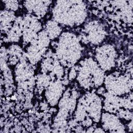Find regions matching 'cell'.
<instances>
[{
  "instance_id": "1",
  "label": "cell",
  "mask_w": 133,
  "mask_h": 133,
  "mask_svg": "<svg viewBox=\"0 0 133 133\" xmlns=\"http://www.w3.org/2000/svg\"><path fill=\"white\" fill-rule=\"evenodd\" d=\"M52 19L61 26L76 27L82 24L88 16L87 5L78 0L57 1L52 10Z\"/></svg>"
},
{
  "instance_id": "2",
  "label": "cell",
  "mask_w": 133,
  "mask_h": 133,
  "mask_svg": "<svg viewBox=\"0 0 133 133\" xmlns=\"http://www.w3.org/2000/svg\"><path fill=\"white\" fill-rule=\"evenodd\" d=\"M83 50L78 36L66 31L62 32L58 37L55 55L63 66L71 68L81 59Z\"/></svg>"
},
{
  "instance_id": "3",
  "label": "cell",
  "mask_w": 133,
  "mask_h": 133,
  "mask_svg": "<svg viewBox=\"0 0 133 133\" xmlns=\"http://www.w3.org/2000/svg\"><path fill=\"white\" fill-rule=\"evenodd\" d=\"M77 67L76 79L79 86L86 90L99 88L104 83V72L95 59L87 58L81 60Z\"/></svg>"
},
{
  "instance_id": "4",
  "label": "cell",
  "mask_w": 133,
  "mask_h": 133,
  "mask_svg": "<svg viewBox=\"0 0 133 133\" xmlns=\"http://www.w3.org/2000/svg\"><path fill=\"white\" fill-rule=\"evenodd\" d=\"M78 93L75 90L67 89L64 91L58 102V112L54 119L53 127L57 131H63L68 125L67 121L75 110Z\"/></svg>"
},
{
  "instance_id": "5",
  "label": "cell",
  "mask_w": 133,
  "mask_h": 133,
  "mask_svg": "<svg viewBox=\"0 0 133 133\" xmlns=\"http://www.w3.org/2000/svg\"><path fill=\"white\" fill-rule=\"evenodd\" d=\"M103 84L107 92L113 95L122 96L132 91V75L122 74L115 72L105 76Z\"/></svg>"
},
{
  "instance_id": "6",
  "label": "cell",
  "mask_w": 133,
  "mask_h": 133,
  "mask_svg": "<svg viewBox=\"0 0 133 133\" xmlns=\"http://www.w3.org/2000/svg\"><path fill=\"white\" fill-rule=\"evenodd\" d=\"M33 65L27 60L26 56L23 57L16 65L15 68V80L18 84V89L21 91H29L33 89L36 84V78L34 76Z\"/></svg>"
},
{
  "instance_id": "7",
  "label": "cell",
  "mask_w": 133,
  "mask_h": 133,
  "mask_svg": "<svg viewBox=\"0 0 133 133\" xmlns=\"http://www.w3.org/2000/svg\"><path fill=\"white\" fill-rule=\"evenodd\" d=\"M50 39L45 30L41 31L37 37L32 40L25 50L28 61L33 65L42 60L50 44Z\"/></svg>"
},
{
  "instance_id": "8",
  "label": "cell",
  "mask_w": 133,
  "mask_h": 133,
  "mask_svg": "<svg viewBox=\"0 0 133 133\" xmlns=\"http://www.w3.org/2000/svg\"><path fill=\"white\" fill-rule=\"evenodd\" d=\"M107 32L104 26L98 20H91L87 22L84 26L83 33L78 36L81 42L84 44H90L94 46H99L104 41Z\"/></svg>"
},
{
  "instance_id": "9",
  "label": "cell",
  "mask_w": 133,
  "mask_h": 133,
  "mask_svg": "<svg viewBox=\"0 0 133 133\" xmlns=\"http://www.w3.org/2000/svg\"><path fill=\"white\" fill-rule=\"evenodd\" d=\"M78 102L94 122L98 123L100 121L103 103L101 98L97 94L88 92L78 100Z\"/></svg>"
},
{
  "instance_id": "10",
  "label": "cell",
  "mask_w": 133,
  "mask_h": 133,
  "mask_svg": "<svg viewBox=\"0 0 133 133\" xmlns=\"http://www.w3.org/2000/svg\"><path fill=\"white\" fill-rule=\"evenodd\" d=\"M115 47L110 44L98 46L95 50V60L104 71H109L115 67L117 58Z\"/></svg>"
},
{
  "instance_id": "11",
  "label": "cell",
  "mask_w": 133,
  "mask_h": 133,
  "mask_svg": "<svg viewBox=\"0 0 133 133\" xmlns=\"http://www.w3.org/2000/svg\"><path fill=\"white\" fill-rule=\"evenodd\" d=\"M21 26L24 46L28 45L35 38L38 33L42 30V25L39 19L30 14H27L22 17Z\"/></svg>"
},
{
  "instance_id": "12",
  "label": "cell",
  "mask_w": 133,
  "mask_h": 133,
  "mask_svg": "<svg viewBox=\"0 0 133 133\" xmlns=\"http://www.w3.org/2000/svg\"><path fill=\"white\" fill-rule=\"evenodd\" d=\"M100 121L101 126L105 132H124L125 126L115 114L108 112H102Z\"/></svg>"
},
{
  "instance_id": "13",
  "label": "cell",
  "mask_w": 133,
  "mask_h": 133,
  "mask_svg": "<svg viewBox=\"0 0 133 133\" xmlns=\"http://www.w3.org/2000/svg\"><path fill=\"white\" fill-rule=\"evenodd\" d=\"M64 91L65 86L61 80L52 81L45 91V96L47 103L51 107L58 104Z\"/></svg>"
},
{
  "instance_id": "14",
  "label": "cell",
  "mask_w": 133,
  "mask_h": 133,
  "mask_svg": "<svg viewBox=\"0 0 133 133\" xmlns=\"http://www.w3.org/2000/svg\"><path fill=\"white\" fill-rule=\"evenodd\" d=\"M51 3V1H25L23 5L28 14L39 19L46 15Z\"/></svg>"
},
{
  "instance_id": "15",
  "label": "cell",
  "mask_w": 133,
  "mask_h": 133,
  "mask_svg": "<svg viewBox=\"0 0 133 133\" xmlns=\"http://www.w3.org/2000/svg\"><path fill=\"white\" fill-rule=\"evenodd\" d=\"M16 18L14 11L5 9L1 10L0 28L2 34H6L11 28Z\"/></svg>"
},
{
  "instance_id": "16",
  "label": "cell",
  "mask_w": 133,
  "mask_h": 133,
  "mask_svg": "<svg viewBox=\"0 0 133 133\" xmlns=\"http://www.w3.org/2000/svg\"><path fill=\"white\" fill-rule=\"evenodd\" d=\"M22 17H17L11 28L6 34L4 38V42L17 43L22 37V30L21 26V21Z\"/></svg>"
},
{
  "instance_id": "17",
  "label": "cell",
  "mask_w": 133,
  "mask_h": 133,
  "mask_svg": "<svg viewBox=\"0 0 133 133\" xmlns=\"http://www.w3.org/2000/svg\"><path fill=\"white\" fill-rule=\"evenodd\" d=\"M7 51L8 56V63L11 65H17L25 56V52L18 45L12 44L7 49Z\"/></svg>"
},
{
  "instance_id": "18",
  "label": "cell",
  "mask_w": 133,
  "mask_h": 133,
  "mask_svg": "<svg viewBox=\"0 0 133 133\" xmlns=\"http://www.w3.org/2000/svg\"><path fill=\"white\" fill-rule=\"evenodd\" d=\"M44 30L50 40H54L58 38L62 33V26L52 19L46 22Z\"/></svg>"
},
{
  "instance_id": "19",
  "label": "cell",
  "mask_w": 133,
  "mask_h": 133,
  "mask_svg": "<svg viewBox=\"0 0 133 133\" xmlns=\"http://www.w3.org/2000/svg\"><path fill=\"white\" fill-rule=\"evenodd\" d=\"M35 78L37 87L42 90L43 89H46L50 84V82L52 81L49 75L42 73L38 74Z\"/></svg>"
},
{
  "instance_id": "20",
  "label": "cell",
  "mask_w": 133,
  "mask_h": 133,
  "mask_svg": "<svg viewBox=\"0 0 133 133\" xmlns=\"http://www.w3.org/2000/svg\"><path fill=\"white\" fill-rule=\"evenodd\" d=\"M4 4L5 9L12 11L17 10L19 7V2L18 1H2Z\"/></svg>"
},
{
  "instance_id": "21",
  "label": "cell",
  "mask_w": 133,
  "mask_h": 133,
  "mask_svg": "<svg viewBox=\"0 0 133 133\" xmlns=\"http://www.w3.org/2000/svg\"><path fill=\"white\" fill-rule=\"evenodd\" d=\"M77 65H74L71 67V69L69 72L68 74V79L69 80H73L77 76Z\"/></svg>"
},
{
  "instance_id": "22",
  "label": "cell",
  "mask_w": 133,
  "mask_h": 133,
  "mask_svg": "<svg viewBox=\"0 0 133 133\" xmlns=\"http://www.w3.org/2000/svg\"><path fill=\"white\" fill-rule=\"evenodd\" d=\"M105 131L103 130V129L102 128H95L94 130V132H104Z\"/></svg>"
}]
</instances>
